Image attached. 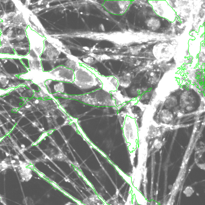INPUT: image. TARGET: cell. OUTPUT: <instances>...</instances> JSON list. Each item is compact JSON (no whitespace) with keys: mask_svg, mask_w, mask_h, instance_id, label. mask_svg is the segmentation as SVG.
I'll return each mask as SVG.
<instances>
[{"mask_svg":"<svg viewBox=\"0 0 205 205\" xmlns=\"http://www.w3.org/2000/svg\"><path fill=\"white\" fill-rule=\"evenodd\" d=\"M30 163L25 158L22 150L15 144L8 135L0 139V164L18 167L30 166Z\"/></svg>","mask_w":205,"mask_h":205,"instance_id":"cell-1","label":"cell"},{"mask_svg":"<svg viewBox=\"0 0 205 205\" xmlns=\"http://www.w3.org/2000/svg\"><path fill=\"white\" fill-rule=\"evenodd\" d=\"M74 83L80 88L86 90L100 85V81L94 74L85 67H81L74 72Z\"/></svg>","mask_w":205,"mask_h":205,"instance_id":"cell-2","label":"cell"},{"mask_svg":"<svg viewBox=\"0 0 205 205\" xmlns=\"http://www.w3.org/2000/svg\"><path fill=\"white\" fill-rule=\"evenodd\" d=\"M47 73L49 80L53 81L73 83L74 81V72L64 65L58 66Z\"/></svg>","mask_w":205,"mask_h":205,"instance_id":"cell-3","label":"cell"},{"mask_svg":"<svg viewBox=\"0 0 205 205\" xmlns=\"http://www.w3.org/2000/svg\"><path fill=\"white\" fill-rule=\"evenodd\" d=\"M96 76L100 81V86L104 91L109 92L117 90L118 85V81L113 76L106 77L99 75Z\"/></svg>","mask_w":205,"mask_h":205,"instance_id":"cell-4","label":"cell"},{"mask_svg":"<svg viewBox=\"0 0 205 205\" xmlns=\"http://www.w3.org/2000/svg\"><path fill=\"white\" fill-rule=\"evenodd\" d=\"M46 56L47 59L50 60L56 59L60 55V51L54 46L48 45L45 47H44L42 53Z\"/></svg>","mask_w":205,"mask_h":205,"instance_id":"cell-5","label":"cell"},{"mask_svg":"<svg viewBox=\"0 0 205 205\" xmlns=\"http://www.w3.org/2000/svg\"><path fill=\"white\" fill-rule=\"evenodd\" d=\"M160 118L164 123H167L172 120L173 115L169 110L163 109L160 114Z\"/></svg>","mask_w":205,"mask_h":205,"instance_id":"cell-6","label":"cell"},{"mask_svg":"<svg viewBox=\"0 0 205 205\" xmlns=\"http://www.w3.org/2000/svg\"><path fill=\"white\" fill-rule=\"evenodd\" d=\"M64 66L67 68L72 70L74 72L81 67V65L77 61L71 59H69L68 60L66 61Z\"/></svg>","mask_w":205,"mask_h":205,"instance_id":"cell-7","label":"cell"},{"mask_svg":"<svg viewBox=\"0 0 205 205\" xmlns=\"http://www.w3.org/2000/svg\"><path fill=\"white\" fill-rule=\"evenodd\" d=\"M54 90L56 91H60V92H63L64 91V86L63 82H58V83L54 85Z\"/></svg>","mask_w":205,"mask_h":205,"instance_id":"cell-8","label":"cell"},{"mask_svg":"<svg viewBox=\"0 0 205 205\" xmlns=\"http://www.w3.org/2000/svg\"><path fill=\"white\" fill-rule=\"evenodd\" d=\"M176 100L175 99H171V100H167L166 104V107L167 108H172L174 107L176 105Z\"/></svg>","mask_w":205,"mask_h":205,"instance_id":"cell-9","label":"cell"},{"mask_svg":"<svg viewBox=\"0 0 205 205\" xmlns=\"http://www.w3.org/2000/svg\"><path fill=\"white\" fill-rule=\"evenodd\" d=\"M23 203L24 205H33V201L30 197H26L23 200Z\"/></svg>","mask_w":205,"mask_h":205,"instance_id":"cell-10","label":"cell"},{"mask_svg":"<svg viewBox=\"0 0 205 205\" xmlns=\"http://www.w3.org/2000/svg\"><path fill=\"white\" fill-rule=\"evenodd\" d=\"M155 147L157 149H160L162 145L161 142L160 141L157 140V142H156V141H155Z\"/></svg>","mask_w":205,"mask_h":205,"instance_id":"cell-11","label":"cell"},{"mask_svg":"<svg viewBox=\"0 0 205 205\" xmlns=\"http://www.w3.org/2000/svg\"><path fill=\"white\" fill-rule=\"evenodd\" d=\"M7 93H0V96H1V95H4V94Z\"/></svg>","mask_w":205,"mask_h":205,"instance_id":"cell-12","label":"cell"}]
</instances>
